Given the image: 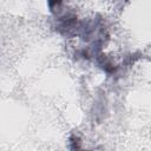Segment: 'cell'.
Segmentation results:
<instances>
[{"label":"cell","mask_w":151,"mask_h":151,"mask_svg":"<svg viewBox=\"0 0 151 151\" xmlns=\"http://www.w3.org/2000/svg\"><path fill=\"white\" fill-rule=\"evenodd\" d=\"M59 2H60V0H48V4H50V6H51V7H53V6L58 5Z\"/></svg>","instance_id":"1"}]
</instances>
